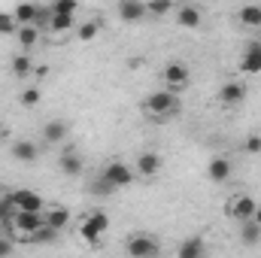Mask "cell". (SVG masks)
<instances>
[{"label":"cell","instance_id":"obj_25","mask_svg":"<svg viewBox=\"0 0 261 258\" xmlns=\"http://www.w3.org/2000/svg\"><path fill=\"white\" fill-rule=\"evenodd\" d=\"M97 34H100V21H97V18H94V21H82V24L76 28V37H79L82 43H91Z\"/></svg>","mask_w":261,"mask_h":258},{"label":"cell","instance_id":"obj_10","mask_svg":"<svg viewBox=\"0 0 261 258\" xmlns=\"http://www.w3.org/2000/svg\"><path fill=\"white\" fill-rule=\"evenodd\" d=\"M200 21H203V12H200L197 6H192V3H186V6L176 9V24H179V28L195 31V28H200Z\"/></svg>","mask_w":261,"mask_h":258},{"label":"cell","instance_id":"obj_24","mask_svg":"<svg viewBox=\"0 0 261 258\" xmlns=\"http://www.w3.org/2000/svg\"><path fill=\"white\" fill-rule=\"evenodd\" d=\"M240 240H243L246 246H255L261 240V228L255 222H243V225H240Z\"/></svg>","mask_w":261,"mask_h":258},{"label":"cell","instance_id":"obj_18","mask_svg":"<svg viewBox=\"0 0 261 258\" xmlns=\"http://www.w3.org/2000/svg\"><path fill=\"white\" fill-rule=\"evenodd\" d=\"M12 155H15L18 161L31 164V161H37V158H40V146H34L31 140H18V143H12Z\"/></svg>","mask_w":261,"mask_h":258},{"label":"cell","instance_id":"obj_15","mask_svg":"<svg viewBox=\"0 0 261 258\" xmlns=\"http://www.w3.org/2000/svg\"><path fill=\"white\" fill-rule=\"evenodd\" d=\"M206 176H210L213 183H228V179H231V161H228V158H213V161L206 164Z\"/></svg>","mask_w":261,"mask_h":258},{"label":"cell","instance_id":"obj_20","mask_svg":"<svg viewBox=\"0 0 261 258\" xmlns=\"http://www.w3.org/2000/svg\"><path fill=\"white\" fill-rule=\"evenodd\" d=\"M203 255H206V246H203L200 237H189L186 243H179V252H176V258H203Z\"/></svg>","mask_w":261,"mask_h":258},{"label":"cell","instance_id":"obj_32","mask_svg":"<svg viewBox=\"0 0 261 258\" xmlns=\"http://www.w3.org/2000/svg\"><path fill=\"white\" fill-rule=\"evenodd\" d=\"M243 149H246V152H252V155H258V152H261V137H258V134H249V137H246V143H243Z\"/></svg>","mask_w":261,"mask_h":258},{"label":"cell","instance_id":"obj_19","mask_svg":"<svg viewBox=\"0 0 261 258\" xmlns=\"http://www.w3.org/2000/svg\"><path fill=\"white\" fill-rule=\"evenodd\" d=\"M15 40H18V49L28 55V49H34V46L40 43V28H34V24H28V28H18Z\"/></svg>","mask_w":261,"mask_h":258},{"label":"cell","instance_id":"obj_13","mask_svg":"<svg viewBox=\"0 0 261 258\" xmlns=\"http://www.w3.org/2000/svg\"><path fill=\"white\" fill-rule=\"evenodd\" d=\"M243 97H246V88H243L240 82H225V85L219 88V100H222L225 107H237V104H243Z\"/></svg>","mask_w":261,"mask_h":258},{"label":"cell","instance_id":"obj_26","mask_svg":"<svg viewBox=\"0 0 261 258\" xmlns=\"http://www.w3.org/2000/svg\"><path fill=\"white\" fill-rule=\"evenodd\" d=\"M237 18H240V24L255 28V24H261V6H240Z\"/></svg>","mask_w":261,"mask_h":258},{"label":"cell","instance_id":"obj_23","mask_svg":"<svg viewBox=\"0 0 261 258\" xmlns=\"http://www.w3.org/2000/svg\"><path fill=\"white\" fill-rule=\"evenodd\" d=\"M9 70H12L15 76H31V73H34V61L21 52V55H15V58L9 61Z\"/></svg>","mask_w":261,"mask_h":258},{"label":"cell","instance_id":"obj_8","mask_svg":"<svg viewBox=\"0 0 261 258\" xmlns=\"http://www.w3.org/2000/svg\"><path fill=\"white\" fill-rule=\"evenodd\" d=\"M12 194V203L18 213H43V194L34 192V189H18V192H9Z\"/></svg>","mask_w":261,"mask_h":258},{"label":"cell","instance_id":"obj_31","mask_svg":"<svg viewBox=\"0 0 261 258\" xmlns=\"http://www.w3.org/2000/svg\"><path fill=\"white\" fill-rule=\"evenodd\" d=\"M173 6L170 3H164V0H158V3H146V15H167Z\"/></svg>","mask_w":261,"mask_h":258},{"label":"cell","instance_id":"obj_7","mask_svg":"<svg viewBox=\"0 0 261 258\" xmlns=\"http://www.w3.org/2000/svg\"><path fill=\"white\" fill-rule=\"evenodd\" d=\"M40 228H46L43 213H15V219H12V234H18L21 240L34 231H40Z\"/></svg>","mask_w":261,"mask_h":258},{"label":"cell","instance_id":"obj_3","mask_svg":"<svg viewBox=\"0 0 261 258\" xmlns=\"http://www.w3.org/2000/svg\"><path fill=\"white\" fill-rule=\"evenodd\" d=\"M255 210H258V203H255L252 194H234V197L225 203V216H228V219H237L240 225H243V222H252Z\"/></svg>","mask_w":261,"mask_h":258},{"label":"cell","instance_id":"obj_6","mask_svg":"<svg viewBox=\"0 0 261 258\" xmlns=\"http://www.w3.org/2000/svg\"><path fill=\"white\" fill-rule=\"evenodd\" d=\"M161 76H164V85H167V91H173V94L186 91V88H189V82H192V73H189V67L179 64V61L167 64Z\"/></svg>","mask_w":261,"mask_h":258},{"label":"cell","instance_id":"obj_12","mask_svg":"<svg viewBox=\"0 0 261 258\" xmlns=\"http://www.w3.org/2000/svg\"><path fill=\"white\" fill-rule=\"evenodd\" d=\"M240 73H261V43H249L243 58H240Z\"/></svg>","mask_w":261,"mask_h":258},{"label":"cell","instance_id":"obj_22","mask_svg":"<svg viewBox=\"0 0 261 258\" xmlns=\"http://www.w3.org/2000/svg\"><path fill=\"white\" fill-rule=\"evenodd\" d=\"M55 237H58V231H52V228L46 225V228H40V231L28 234V237H24V243H31V246H46V243H52Z\"/></svg>","mask_w":261,"mask_h":258},{"label":"cell","instance_id":"obj_30","mask_svg":"<svg viewBox=\"0 0 261 258\" xmlns=\"http://www.w3.org/2000/svg\"><path fill=\"white\" fill-rule=\"evenodd\" d=\"M18 104L21 107H37L40 104V88H24L21 97H18Z\"/></svg>","mask_w":261,"mask_h":258},{"label":"cell","instance_id":"obj_4","mask_svg":"<svg viewBox=\"0 0 261 258\" xmlns=\"http://www.w3.org/2000/svg\"><path fill=\"white\" fill-rule=\"evenodd\" d=\"M134 167L130 164H125V161H113V164H107L103 167V173H100V179L110 186V189H125V186H130L134 183Z\"/></svg>","mask_w":261,"mask_h":258},{"label":"cell","instance_id":"obj_14","mask_svg":"<svg viewBox=\"0 0 261 258\" xmlns=\"http://www.w3.org/2000/svg\"><path fill=\"white\" fill-rule=\"evenodd\" d=\"M116 12H119L122 21H140L146 15V3H140V0H122L116 6Z\"/></svg>","mask_w":261,"mask_h":258},{"label":"cell","instance_id":"obj_11","mask_svg":"<svg viewBox=\"0 0 261 258\" xmlns=\"http://www.w3.org/2000/svg\"><path fill=\"white\" fill-rule=\"evenodd\" d=\"M58 170H61L64 176H79V173L85 170L82 155H76L73 149H64V152H61V158H58Z\"/></svg>","mask_w":261,"mask_h":258},{"label":"cell","instance_id":"obj_27","mask_svg":"<svg viewBox=\"0 0 261 258\" xmlns=\"http://www.w3.org/2000/svg\"><path fill=\"white\" fill-rule=\"evenodd\" d=\"M73 24H76V18H73V15H55V12H52L49 31H55V34H64V31H70Z\"/></svg>","mask_w":261,"mask_h":258},{"label":"cell","instance_id":"obj_21","mask_svg":"<svg viewBox=\"0 0 261 258\" xmlns=\"http://www.w3.org/2000/svg\"><path fill=\"white\" fill-rule=\"evenodd\" d=\"M43 140H46L49 146L64 143V140H67V125H64V122H49V125L43 128Z\"/></svg>","mask_w":261,"mask_h":258},{"label":"cell","instance_id":"obj_5","mask_svg":"<svg viewBox=\"0 0 261 258\" xmlns=\"http://www.w3.org/2000/svg\"><path fill=\"white\" fill-rule=\"evenodd\" d=\"M125 249H128L130 258H158L161 243L155 237H149V234H134V237H128Z\"/></svg>","mask_w":261,"mask_h":258},{"label":"cell","instance_id":"obj_2","mask_svg":"<svg viewBox=\"0 0 261 258\" xmlns=\"http://www.w3.org/2000/svg\"><path fill=\"white\" fill-rule=\"evenodd\" d=\"M107 228H110L107 213L94 210V213H88V216L82 219V225H79V237H82L88 246H100V237L107 234Z\"/></svg>","mask_w":261,"mask_h":258},{"label":"cell","instance_id":"obj_29","mask_svg":"<svg viewBox=\"0 0 261 258\" xmlns=\"http://www.w3.org/2000/svg\"><path fill=\"white\" fill-rule=\"evenodd\" d=\"M9 34H18V24L12 12H0V37H9Z\"/></svg>","mask_w":261,"mask_h":258},{"label":"cell","instance_id":"obj_16","mask_svg":"<svg viewBox=\"0 0 261 258\" xmlns=\"http://www.w3.org/2000/svg\"><path fill=\"white\" fill-rule=\"evenodd\" d=\"M37 12H40V6H34V3H18V6L12 9V18H15L18 28H28V24H37Z\"/></svg>","mask_w":261,"mask_h":258},{"label":"cell","instance_id":"obj_33","mask_svg":"<svg viewBox=\"0 0 261 258\" xmlns=\"http://www.w3.org/2000/svg\"><path fill=\"white\" fill-rule=\"evenodd\" d=\"M12 249H15L12 237H0V258H9L12 255Z\"/></svg>","mask_w":261,"mask_h":258},{"label":"cell","instance_id":"obj_9","mask_svg":"<svg viewBox=\"0 0 261 258\" xmlns=\"http://www.w3.org/2000/svg\"><path fill=\"white\" fill-rule=\"evenodd\" d=\"M158 170H161V155H158V152H140V158H137V164H134V173L152 179Z\"/></svg>","mask_w":261,"mask_h":258},{"label":"cell","instance_id":"obj_17","mask_svg":"<svg viewBox=\"0 0 261 258\" xmlns=\"http://www.w3.org/2000/svg\"><path fill=\"white\" fill-rule=\"evenodd\" d=\"M43 219H46V225H49L52 231H61V228L70 225V210H67V207H52V210L43 213Z\"/></svg>","mask_w":261,"mask_h":258},{"label":"cell","instance_id":"obj_28","mask_svg":"<svg viewBox=\"0 0 261 258\" xmlns=\"http://www.w3.org/2000/svg\"><path fill=\"white\" fill-rule=\"evenodd\" d=\"M49 9H52L55 15H76L79 3H76V0H58V3H52Z\"/></svg>","mask_w":261,"mask_h":258},{"label":"cell","instance_id":"obj_34","mask_svg":"<svg viewBox=\"0 0 261 258\" xmlns=\"http://www.w3.org/2000/svg\"><path fill=\"white\" fill-rule=\"evenodd\" d=\"M252 222H255V225H258V228H261V207H258V210H255V216H252Z\"/></svg>","mask_w":261,"mask_h":258},{"label":"cell","instance_id":"obj_1","mask_svg":"<svg viewBox=\"0 0 261 258\" xmlns=\"http://www.w3.org/2000/svg\"><path fill=\"white\" fill-rule=\"evenodd\" d=\"M143 113L149 119H170L173 113H179V97L173 91H152L146 100H143Z\"/></svg>","mask_w":261,"mask_h":258}]
</instances>
